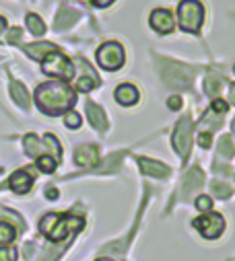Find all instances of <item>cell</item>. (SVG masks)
<instances>
[{"instance_id": "cell-34", "label": "cell", "mask_w": 235, "mask_h": 261, "mask_svg": "<svg viewBox=\"0 0 235 261\" xmlns=\"http://www.w3.org/2000/svg\"><path fill=\"white\" fill-rule=\"evenodd\" d=\"M7 31V19L5 17H0V35H3Z\"/></svg>"}, {"instance_id": "cell-26", "label": "cell", "mask_w": 235, "mask_h": 261, "mask_svg": "<svg viewBox=\"0 0 235 261\" xmlns=\"http://www.w3.org/2000/svg\"><path fill=\"white\" fill-rule=\"evenodd\" d=\"M196 208H198L200 212H210V208H213V200L208 198V195H200V198L196 200Z\"/></svg>"}, {"instance_id": "cell-11", "label": "cell", "mask_w": 235, "mask_h": 261, "mask_svg": "<svg viewBox=\"0 0 235 261\" xmlns=\"http://www.w3.org/2000/svg\"><path fill=\"white\" fill-rule=\"evenodd\" d=\"M115 101L120 103V105H124V107H130V105H134L136 101H138V97H140V93H138V89L134 87V85H128V83H124V85H120L115 89Z\"/></svg>"}, {"instance_id": "cell-27", "label": "cell", "mask_w": 235, "mask_h": 261, "mask_svg": "<svg viewBox=\"0 0 235 261\" xmlns=\"http://www.w3.org/2000/svg\"><path fill=\"white\" fill-rule=\"evenodd\" d=\"M213 189H215L217 193H223V195H221V198H229V195H231V189H229L227 185L219 183V181H217V183H213Z\"/></svg>"}, {"instance_id": "cell-9", "label": "cell", "mask_w": 235, "mask_h": 261, "mask_svg": "<svg viewBox=\"0 0 235 261\" xmlns=\"http://www.w3.org/2000/svg\"><path fill=\"white\" fill-rule=\"evenodd\" d=\"M190 76H192L190 70H186L184 66H180V64H171V66L165 70L167 83H171L173 87H180V89L190 85Z\"/></svg>"}, {"instance_id": "cell-35", "label": "cell", "mask_w": 235, "mask_h": 261, "mask_svg": "<svg viewBox=\"0 0 235 261\" xmlns=\"http://www.w3.org/2000/svg\"><path fill=\"white\" fill-rule=\"evenodd\" d=\"M231 99H233V103H235V85L231 87Z\"/></svg>"}, {"instance_id": "cell-6", "label": "cell", "mask_w": 235, "mask_h": 261, "mask_svg": "<svg viewBox=\"0 0 235 261\" xmlns=\"http://www.w3.org/2000/svg\"><path fill=\"white\" fill-rule=\"evenodd\" d=\"M171 142H173V148L178 150L182 156L188 154V150H190V119H188V117H184V119L178 123V127L173 129Z\"/></svg>"}, {"instance_id": "cell-38", "label": "cell", "mask_w": 235, "mask_h": 261, "mask_svg": "<svg viewBox=\"0 0 235 261\" xmlns=\"http://www.w3.org/2000/svg\"><path fill=\"white\" fill-rule=\"evenodd\" d=\"M233 72H235V66H233Z\"/></svg>"}, {"instance_id": "cell-1", "label": "cell", "mask_w": 235, "mask_h": 261, "mask_svg": "<svg viewBox=\"0 0 235 261\" xmlns=\"http://www.w3.org/2000/svg\"><path fill=\"white\" fill-rule=\"evenodd\" d=\"M35 103L45 115H60L77 103V97H75V91L64 81H56V83H45L37 87Z\"/></svg>"}, {"instance_id": "cell-15", "label": "cell", "mask_w": 235, "mask_h": 261, "mask_svg": "<svg viewBox=\"0 0 235 261\" xmlns=\"http://www.w3.org/2000/svg\"><path fill=\"white\" fill-rule=\"evenodd\" d=\"M56 51V45L54 43H33V45H27V54L33 58V60H43L48 54Z\"/></svg>"}, {"instance_id": "cell-3", "label": "cell", "mask_w": 235, "mask_h": 261, "mask_svg": "<svg viewBox=\"0 0 235 261\" xmlns=\"http://www.w3.org/2000/svg\"><path fill=\"white\" fill-rule=\"evenodd\" d=\"M178 17H180V27L186 33H200V27L204 23V9L198 0H182Z\"/></svg>"}, {"instance_id": "cell-8", "label": "cell", "mask_w": 235, "mask_h": 261, "mask_svg": "<svg viewBox=\"0 0 235 261\" xmlns=\"http://www.w3.org/2000/svg\"><path fill=\"white\" fill-rule=\"evenodd\" d=\"M9 187H11L15 193H19V195H25V193H29V191H31V187H33V177H31V175H29L25 169H21V171H15V173L11 175Z\"/></svg>"}, {"instance_id": "cell-17", "label": "cell", "mask_w": 235, "mask_h": 261, "mask_svg": "<svg viewBox=\"0 0 235 261\" xmlns=\"http://www.w3.org/2000/svg\"><path fill=\"white\" fill-rule=\"evenodd\" d=\"M25 23H27V27H29V31L33 33V35H43L45 33V23L35 15V13H29L27 15V19H25Z\"/></svg>"}, {"instance_id": "cell-29", "label": "cell", "mask_w": 235, "mask_h": 261, "mask_svg": "<svg viewBox=\"0 0 235 261\" xmlns=\"http://www.w3.org/2000/svg\"><path fill=\"white\" fill-rule=\"evenodd\" d=\"M21 35H23V31H21L19 27L11 29V33H9V43H15V41H19V39H21Z\"/></svg>"}, {"instance_id": "cell-22", "label": "cell", "mask_w": 235, "mask_h": 261, "mask_svg": "<svg viewBox=\"0 0 235 261\" xmlns=\"http://www.w3.org/2000/svg\"><path fill=\"white\" fill-rule=\"evenodd\" d=\"M188 177H190V183L186 181V189L188 191H192V189H196V187L202 185V173H200V169H192Z\"/></svg>"}, {"instance_id": "cell-24", "label": "cell", "mask_w": 235, "mask_h": 261, "mask_svg": "<svg viewBox=\"0 0 235 261\" xmlns=\"http://www.w3.org/2000/svg\"><path fill=\"white\" fill-rule=\"evenodd\" d=\"M64 125L70 127V129L81 127V115H79L77 111H68V113L64 115Z\"/></svg>"}, {"instance_id": "cell-18", "label": "cell", "mask_w": 235, "mask_h": 261, "mask_svg": "<svg viewBox=\"0 0 235 261\" xmlns=\"http://www.w3.org/2000/svg\"><path fill=\"white\" fill-rule=\"evenodd\" d=\"M58 218H60V214H56V212H50V214H45V216L39 220V232H41L43 237H48V234H50V230L56 226Z\"/></svg>"}, {"instance_id": "cell-32", "label": "cell", "mask_w": 235, "mask_h": 261, "mask_svg": "<svg viewBox=\"0 0 235 261\" xmlns=\"http://www.w3.org/2000/svg\"><path fill=\"white\" fill-rule=\"evenodd\" d=\"M45 195H48L50 200H58V189L56 187H48L45 189Z\"/></svg>"}, {"instance_id": "cell-10", "label": "cell", "mask_w": 235, "mask_h": 261, "mask_svg": "<svg viewBox=\"0 0 235 261\" xmlns=\"http://www.w3.org/2000/svg\"><path fill=\"white\" fill-rule=\"evenodd\" d=\"M99 161V150L93 144H83L75 150V163L79 167H91Z\"/></svg>"}, {"instance_id": "cell-31", "label": "cell", "mask_w": 235, "mask_h": 261, "mask_svg": "<svg viewBox=\"0 0 235 261\" xmlns=\"http://www.w3.org/2000/svg\"><path fill=\"white\" fill-rule=\"evenodd\" d=\"M167 107L173 109V111H178V109L182 107V99H180V97H171V99L167 101Z\"/></svg>"}, {"instance_id": "cell-16", "label": "cell", "mask_w": 235, "mask_h": 261, "mask_svg": "<svg viewBox=\"0 0 235 261\" xmlns=\"http://www.w3.org/2000/svg\"><path fill=\"white\" fill-rule=\"evenodd\" d=\"M35 167L41 171V173H54L56 171V167H58V161L54 159V156H50V154H39L37 159H35Z\"/></svg>"}, {"instance_id": "cell-33", "label": "cell", "mask_w": 235, "mask_h": 261, "mask_svg": "<svg viewBox=\"0 0 235 261\" xmlns=\"http://www.w3.org/2000/svg\"><path fill=\"white\" fill-rule=\"evenodd\" d=\"M113 3V0H93V5L95 7H99V9H103V7H109Z\"/></svg>"}, {"instance_id": "cell-4", "label": "cell", "mask_w": 235, "mask_h": 261, "mask_svg": "<svg viewBox=\"0 0 235 261\" xmlns=\"http://www.w3.org/2000/svg\"><path fill=\"white\" fill-rule=\"evenodd\" d=\"M97 62L103 70H118L124 64V47L115 41H107L97 49Z\"/></svg>"}, {"instance_id": "cell-14", "label": "cell", "mask_w": 235, "mask_h": 261, "mask_svg": "<svg viewBox=\"0 0 235 261\" xmlns=\"http://www.w3.org/2000/svg\"><path fill=\"white\" fill-rule=\"evenodd\" d=\"M138 163H140V167H143V171H145V173H149V175H155V177H167V175H169V169H167L165 165H161V163H157V161H149V159H140Z\"/></svg>"}, {"instance_id": "cell-23", "label": "cell", "mask_w": 235, "mask_h": 261, "mask_svg": "<svg viewBox=\"0 0 235 261\" xmlns=\"http://www.w3.org/2000/svg\"><path fill=\"white\" fill-rule=\"evenodd\" d=\"M0 261H17V249L11 245L0 247Z\"/></svg>"}, {"instance_id": "cell-25", "label": "cell", "mask_w": 235, "mask_h": 261, "mask_svg": "<svg viewBox=\"0 0 235 261\" xmlns=\"http://www.w3.org/2000/svg\"><path fill=\"white\" fill-rule=\"evenodd\" d=\"M202 87H204V93H206V95H217V91L221 89V81H215V79H206Z\"/></svg>"}, {"instance_id": "cell-7", "label": "cell", "mask_w": 235, "mask_h": 261, "mask_svg": "<svg viewBox=\"0 0 235 261\" xmlns=\"http://www.w3.org/2000/svg\"><path fill=\"white\" fill-rule=\"evenodd\" d=\"M149 25H151L157 33L165 35V33H171V31H173L175 21H173V15H171L167 9H155V11L151 13V17H149Z\"/></svg>"}, {"instance_id": "cell-2", "label": "cell", "mask_w": 235, "mask_h": 261, "mask_svg": "<svg viewBox=\"0 0 235 261\" xmlns=\"http://www.w3.org/2000/svg\"><path fill=\"white\" fill-rule=\"evenodd\" d=\"M41 70L43 74L56 79V81H70L75 76V66H73V62L60 54V51H52L48 54L43 60H41Z\"/></svg>"}, {"instance_id": "cell-30", "label": "cell", "mask_w": 235, "mask_h": 261, "mask_svg": "<svg viewBox=\"0 0 235 261\" xmlns=\"http://www.w3.org/2000/svg\"><path fill=\"white\" fill-rule=\"evenodd\" d=\"M198 144H200L202 148H208V146H210V132H206V134L202 132V134L198 136Z\"/></svg>"}, {"instance_id": "cell-36", "label": "cell", "mask_w": 235, "mask_h": 261, "mask_svg": "<svg viewBox=\"0 0 235 261\" xmlns=\"http://www.w3.org/2000/svg\"><path fill=\"white\" fill-rule=\"evenodd\" d=\"M97 261H111V259H97Z\"/></svg>"}, {"instance_id": "cell-19", "label": "cell", "mask_w": 235, "mask_h": 261, "mask_svg": "<svg viewBox=\"0 0 235 261\" xmlns=\"http://www.w3.org/2000/svg\"><path fill=\"white\" fill-rule=\"evenodd\" d=\"M97 85H99V79H97L95 74L81 76V79L77 81V91H81V93H89V91H93Z\"/></svg>"}, {"instance_id": "cell-37", "label": "cell", "mask_w": 235, "mask_h": 261, "mask_svg": "<svg viewBox=\"0 0 235 261\" xmlns=\"http://www.w3.org/2000/svg\"><path fill=\"white\" fill-rule=\"evenodd\" d=\"M233 129H235V119H233Z\"/></svg>"}, {"instance_id": "cell-13", "label": "cell", "mask_w": 235, "mask_h": 261, "mask_svg": "<svg viewBox=\"0 0 235 261\" xmlns=\"http://www.w3.org/2000/svg\"><path fill=\"white\" fill-rule=\"evenodd\" d=\"M11 93H13V99H15L17 105H21L23 109H29V105H31L29 93H27V89H25L19 81H13V83H11Z\"/></svg>"}, {"instance_id": "cell-39", "label": "cell", "mask_w": 235, "mask_h": 261, "mask_svg": "<svg viewBox=\"0 0 235 261\" xmlns=\"http://www.w3.org/2000/svg\"><path fill=\"white\" fill-rule=\"evenodd\" d=\"M91 3H93V0H91Z\"/></svg>"}, {"instance_id": "cell-5", "label": "cell", "mask_w": 235, "mask_h": 261, "mask_svg": "<svg viewBox=\"0 0 235 261\" xmlns=\"http://www.w3.org/2000/svg\"><path fill=\"white\" fill-rule=\"evenodd\" d=\"M192 224H194V228H196L204 239H208V241L219 239V237L223 234V230H225V220H223V216L217 214V212H204V214L198 216Z\"/></svg>"}, {"instance_id": "cell-20", "label": "cell", "mask_w": 235, "mask_h": 261, "mask_svg": "<svg viewBox=\"0 0 235 261\" xmlns=\"http://www.w3.org/2000/svg\"><path fill=\"white\" fill-rule=\"evenodd\" d=\"M75 21H77V13L75 11H62L60 15L56 17V29H66Z\"/></svg>"}, {"instance_id": "cell-12", "label": "cell", "mask_w": 235, "mask_h": 261, "mask_svg": "<svg viewBox=\"0 0 235 261\" xmlns=\"http://www.w3.org/2000/svg\"><path fill=\"white\" fill-rule=\"evenodd\" d=\"M87 115H89V121H91V125L93 127H97V129H105L107 127V121H105V113H103V109L99 107V105H95V103H87Z\"/></svg>"}, {"instance_id": "cell-21", "label": "cell", "mask_w": 235, "mask_h": 261, "mask_svg": "<svg viewBox=\"0 0 235 261\" xmlns=\"http://www.w3.org/2000/svg\"><path fill=\"white\" fill-rule=\"evenodd\" d=\"M15 237H17V230L9 222H0V243L9 245V243L15 241Z\"/></svg>"}, {"instance_id": "cell-28", "label": "cell", "mask_w": 235, "mask_h": 261, "mask_svg": "<svg viewBox=\"0 0 235 261\" xmlns=\"http://www.w3.org/2000/svg\"><path fill=\"white\" fill-rule=\"evenodd\" d=\"M227 109H229V105H227L225 101H221V99H215V101H213V111H217V113H227Z\"/></svg>"}]
</instances>
